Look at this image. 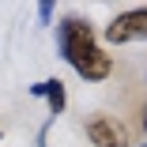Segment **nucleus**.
Masks as SVG:
<instances>
[{
  "label": "nucleus",
  "instance_id": "obj_1",
  "mask_svg": "<svg viewBox=\"0 0 147 147\" xmlns=\"http://www.w3.org/2000/svg\"><path fill=\"white\" fill-rule=\"evenodd\" d=\"M57 53L83 83H102L113 76V57L98 42L94 26L79 15H64L57 23Z\"/></svg>",
  "mask_w": 147,
  "mask_h": 147
},
{
  "label": "nucleus",
  "instance_id": "obj_2",
  "mask_svg": "<svg viewBox=\"0 0 147 147\" xmlns=\"http://www.w3.org/2000/svg\"><path fill=\"white\" fill-rule=\"evenodd\" d=\"M106 45H136L147 42V8H128L121 15H113L102 30Z\"/></svg>",
  "mask_w": 147,
  "mask_h": 147
},
{
  "label": "nucleus",
  "instance_id": "obj_3",
  "mask_svg": "<svg viewBox=\"0 0 147 147\" xmlns=\"http://www.w3.org/2000/svg\"><path fill=\"white\" fill-rule=\"evenodd\" d=\"M83 132L94 147H132V132L121 117L113 113H91L83 121Z\"/></svg>",
  "mask_w": 147,
  "mask_h": 147
},
{
  "label": "nucleus",
  "instance_id": "obj_4",
  "mask_svg": "<svg viewBox=\"0 0 147 147\" xmlns=\"http://www.w3.org/2000/svg\"><path fill=\"white\" fill-rule=\"evenodd\" d=\"M30 91V98H42L45 102V113H49V121H57L64 109H68V91H64V83L61 79H38V83H30L26 87Z\"/></svg>",
  "mask_w": 147,
  "mask_h": 147
},
{
  "label": "nucleus",
  "instance_id": "obj_5",
  "mask_svg": "<svg viewBox=\"0 0 147 147\" xmlns=\"http://www.w3.org/2000/svg\"><path fill=\"white\" fill-rule=\"evenodd\" d=\"M49 19H53V4H38V23L45 26Z\"/></svg>",
  "mask_w": 147,
  "mask_h": 147
},
{
  "label": "nucleus",
  "instance_id": "obj_6",
  "mask_svg": "<svg viewBox=\"0 0 147 147\" xmlns=\"http://www.w3.org/2000/svg\"><path fill=\"white\" fill-rule=\"evenodd\" d=\"M143 136H147V106H143Z\"/></svg>",
  "mask_w": 147,
  "mask_h": 147
},
{
  "label": "nucleus",
  "instance_id": "obj_7",
  "mask_svg": "<svg viewBox=\"0 0 147 147\" xmlns=\"http://www.w3.org/2000/svg\"><path fill=\"white\" fill-rule=\"evenodd\" d=\"M0 140H4V132H0Z\"/></svg>",
  "mask_w": 147,
  "mask_h": 147
},
{
  "label": "nucleus",
  "instance_id": "obj_8",
  "mask_svg": "<svg viewBox=\"0 0 147 147\" xmlns=\"http://www.w3.org/2000/svg\"><path fill=\"white\" fill-rule=\"evenodd\" d=\"M143 147H147V143H143Z\"/></svg>",
  "mask_w": 147,
  "mask_h": 147
}]
</instances>
